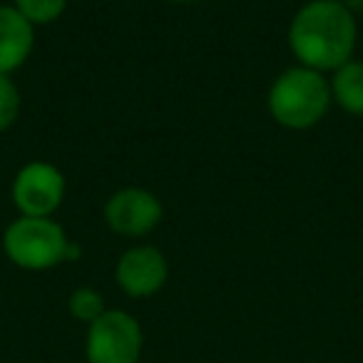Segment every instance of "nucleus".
<instances>
[{
	"instance_id": "1",
	"label": "nucleus",
	"mask_w": 363,
	"mask_h": 363,
	"mask_svg": "<svg viewBox=\"0 0 363 363\" xmlns=\"http://www.w3.org/2000/svg\"><path fill=\"white\" fill-rule=\"evenodd\" d=\"M289 50L298 65L331 75L358 45V23L346 0H306L289 23Z\"/></svg>"
},
{
	"instance_id": "2",
	"label": "nucleus",
	"mask_w": 363,
	"mask_h": 363,
	"mask_svg": "<svg viewBox=\"0 0 363 363\" xmlns=\"http://www.w3.org/2000/svg\"><path fill=\"white\" fill-rule=\"evenodd\" d=\"M333 105L331 85L323 72L294 65L279 72L267 95V110L277 125L291 132L316 127Z\"/></svg>"
},
{
	"instance_id": "3",
	"label": "nucleus",
	"mask_w": 363,
	"mask_h": 363,
	"mask_svg": "<svg viewBox=\"0 0 363 363\" xmlns=\"http://www.w3.org/2000/svg\"><path fill=\"white\" fill-rule=\"evenodd\" d=\"M70 237L52 217H18L3 232V252L26 272H45L65 262Z\"/></svg>"
},
{
	"instance_id": "4",
	"label": "nucleus",
	"mask_w": 363,
	"mask_h": 363,
	"mask_svg": "<svg viewBox=\"0 0 363 363\" xmlns=\"http://www.w3.org/2000/svg\"><path fill=\"white\" fill-rule=\"evenodd\" d=\"M142 346L145 333L140 321L122 308H107L87 326V363H140Z\"/></svg>"
},
{
	"instance_id": "5",
	"label": "nucleus",
	"mask_w": 363,
	"mask_h": 363,
	"mask_svg": "<svg viewBox=\"0 0 363 363\" xmlns=\"http://www.w3.org/2000/svg\"><path fill=\"white\" fill-rule=\"evenodd\" d=\"M65 174L52 162H28L13 179L11 197L21 217H52L65 202Z\"/></svg>"
},
{
	"instance_id": "6",
	"label": "nucleus",
	"mask_w": 363,
	"mask_h": 363,
	"mask_svg": "<svg viewBox=\"0 0 363 363\" xmlns=\"http://www.w3.org/2000/svg\"><path fill=\"white\" fill-rule=\"evenodd\" d=\"M162 217H164V207L157 194L145 187L117 189L102 207V219L110 232L125 239H142L152 234L160 227Z\"/></svg>"
},
{
	"instance_id": "7",
	"label": "nucleus",
	"mask_w": 363,
	"mask_h": 363,
	"mask_svg": "<svg viewBox=\"0 0 363 363\" xmlns=\"http://www.w3.org/2000/svg\"><path fill=\"white\" fill-rule=\"evenodd\" d=\"M169 279L167 257L152 244L127 249L115 264V281L130 298H150Z\"/></svg>"
},
{
	"instance_id": "8",
	"label": "nucleus",
	"mask_w": 363,
	"mask_h": 363,
	"mask_svg": "<svg viewBox=\"0 0 363 363\" xmlns=\"http://www.w3.org/2000/svg\"><path fill=\"white\" fill-rule=\"evenodd\" d=\"M35 48V26L16 6L0 3V75H13Z\"/></svg>"
},
{
	"instance_id": "9",
	"label": "nucleus",
	"mask_w": 363,
	"mask_h": 363,
	"mask_svg": "<svg viewBox=\"0 0 363 363\" xmlns=\"http://www.w3.org/2000/svg\"><path fill=\"white\" fill-rule=\"evenodd\" d=\"M333 105L353 117H363V60H348L328 77Z\"/></svg>"
},
{
	"instance_id": "10",
	"label": "nucleus",
	"mask_w": 363,
	"mask_h": 363,
	"mask_svg": "<svg viewBox=\"0 0 363 363\" xmlns=\"http://www.w3.org/2000/svg\"><path fill=\"white\" fill-rule=\"evenodd\" d=\"M67 311H70V316L75 318V321H82L90 326L92 321H97V318L107 311V306H105V298H102V294L97 291V289L80 286L67 298Z\"/></svg>"
},
{
	"instance_id": "11",
	"label": "nucleus",
	"mask_w": 363,
	"mask_h": 363,
	"mask_svg": "<svg viewBox=\"0 0 363 363\" xmlns=\"http://www.w3.org/2000/svg\"><path fill=\"white\" fill-rule=\"evenodd\" d=\"M70 0H13V6L33 23V26H50L60 21L62 13L67 11Z\"/></svg>"
},
{
	"instance_id": "12",
	"label": "nucleus",
	"mask_w": 363,
	"mask_h": 363,
	"mask_svg": "<svg viewBox=\"0 0 363 363\" xmlns=\"http://www.w3.org/2000/svg\"><path fill=\"white\" fill-rule=\"evenodd\" d=\"M21 90L11 75H0V132L11 130L21 115Z\"/></svg>"
},
{
	"instance_id": "13",
	"label": "nucleus",
	"mask_w": 363,
	"mask_h": 363,
	"mask_svg": "<svg viewBox=\"0 0 363 363\" xmlns=\"http://www.w3.org/2000/svg\"><path fill=\"white\" fill-rule=\"evenodd\" d=\"M169 3H177V6H189V3H199V0H169Z\"/></svg>"
},
{
	"instance_id": "14",
	"label": "nucleus",
	"mask_w": 363,
	"mask_h": 363,
	"mask_svg": "<svg viewBox=\"0 0 363 363\" xmlns=\"http://www.w3.org/2000/svg\"><path fill=\"white\" fill-rule=\"evenodd\" d=\"M358 6H363V0H358Z\"/></svg>"
}]
</instances>
